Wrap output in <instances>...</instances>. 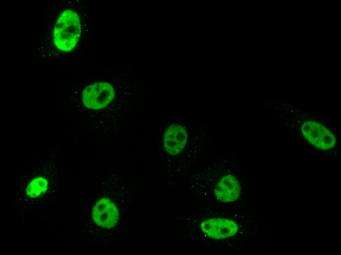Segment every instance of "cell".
<instances>
[{
	"mask_svg": "<svg viewBox=\"0 0 341 255\" xmlns=\"http://www.w3.org/2000/svg\"><path fill=\"white\" fill-rule=\"evenodd\" d=\"M81 26L79 18L74 11L66 10L59 16L54 27L53 40L60 50L69 51L77 45Z\"/></svg>",
	"mask_w": 341,
	"mask_h": 255,
	"instance_id": "cell-1",
	"label": "cell"
},
{
	"mask_svg": "<svg viewBox=\"0 0 341 255\" xmlns=\"http://www.w3.org/2000/svg\"><path fill=\"white\" fill-rule=\"evenodd\" d=\"M241 186L236 177L232 175L223 177L214 189L216 197L223 202L237 200L241 193Z\"/></svg>",
	"mask_w": 341,
	"mask_h": 255,
	"instance_id": "cell-7",
	"label": "cell"
},
{
	"mask_svg": "<svg viewBox=\"0 0 341 255\" xmlns=\"http://www.w3.org/2000/svg\"><path fill=\"white\" fill-rule=\"evenodd\" d=\"M114 90L109 83L97 82L86 87L82 93V102L87 108L101 109L113 99Z\"/></svg>",
	"mask_w": 341,
	"mask_h": 255,
	"instance_id": "cell-2",
	"label": "cell"
},
{
	"mask_svg": "<svg viewBox=\"0 0 341 255\" xmlns=\"http://www.w3.org/2000/svg\"><path fill=\"white\" fill-rule=\"evenodd\" d=\"M187 132L178 124L171 125L166 130L164 144L166 151L171 154H176L184 148L187 140Z\"/></svg>",
	"mask_w": 341,
	"mask_h": 255,
	"instance_id": "cell-6",
	"label": "cell"
},
{
	"mask_svg": "<svg viewBox=\"0 0 341 255\" xmlns=\"http://www.w3.org/2000/svg\"><path fill=\"white\" fill-rule=\"evenodd\" d=\"M48 181L43 177L32 180L26 188V194L30 198H35L44 193L47 189Z\"/></svg>",
	"mask_w": 341,
	"mask_h": 255,
	"instance_id": "cell-8",
	"label": "cell"
},
{
	"mask_svg": "<svg viewBox=\"0 0 341 255\" xmlns=\"http://www.w3.org/2000/svg\"><path fill=\"white\" fill-rule=\"evenodd\" d=\"M92 216L97 225L104 228H111L118 221L119 211L111 200L102 198L98 200L94 206Z\"/></svg>",
	"mask_w": 341,
	"mask_h": 255,
	"instance_id": "cell-4",
	"label": "cell"
},
{
	"mask_svg": "<svg viewBox=\"0 0 341 255\" xmlns=\"http://www.w3.org/2000/svg\"><path fill=\"white\" fill-rule=\"evenodd\" d=\"M301 130L306 139L320 150L330 149L336 143V137L332 132L317 122H305Z\"/></svg>",
	"mask_w": 341,
	"mask_h": 255,
	"instance_id": "cell-3",
	"label": "cell"
},
{
	"mask_svg": "<svg viewBox=\"0 0 341 255\" xmlns=\"http://www.w3.org/2000/svg\"><path fill=\"white\" fill-rule=\"evenodd\" d=\"M203 232L212 238L220 239L234 235L238 226L232 221L223 218L210 219L201 225Z\"/></svg>",
	"mask_w": 341,
	"mask_h": 255,
	"instance_id": "cell-5",
	"label": "cell"
}]
</instances>
